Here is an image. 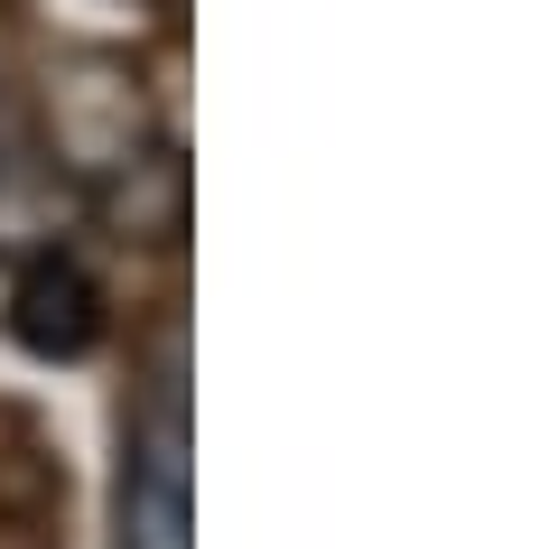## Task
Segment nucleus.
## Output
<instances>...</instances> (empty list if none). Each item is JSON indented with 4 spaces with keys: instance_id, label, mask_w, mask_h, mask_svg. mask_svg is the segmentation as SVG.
I'll return each mask as SVG.
<instances>
[{
    "instance_id": "nucleus-1",
    "label": "nucleus",
    "mask_w": 559,
    "mask_h": 549,
    "mask_svg": "<svg viewBox=\"0 0 559 549\" xmlns=\"http://www.w3.org/2000/svg\"><path fill=\"white\" fill-rule=\"evenodd\" d=\"M112 549H187V373L178 354L121 429V530Z\"/></svg>"
},
{
    "instance_id": "nucleus-2",
    "label": "nucleus",
    "mask_w": 559,
    "mask_h": 549,
    "mask_svg": "<svg viewBox=\"0 0 559 549\" xmlns=\"http://www.w3.org/2000/svg\"><path fill=\"white\" fill-rule=\"evenodd\" d=\"M10 326H20V345L38 354H84L103 335V289L84 261H28L20 271V298H10Z\"/></svg>"
}]
</instances>
